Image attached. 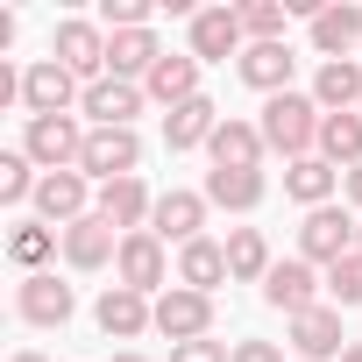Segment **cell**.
<instances>
[{
  "label": "cell",
  "instance_id": "1",
  "mask_svg": "<svg viewBox=\"0 0 362 362\" xmlns=\"http://www.w3.org/2000/svg\"><path fill=\"white\" fill-rule=\"evenodd\" d=\"M320 121H327V114H320L305 93H277V100L263 107V121H256V128H263V149H277V156H291V163H298V156H313V149H320Z\"/></svg>",
  "mask_w": 362,
  "mask_h": 362
},
{
  "label": "cell",
  "instance_id": "2",
  "mask_svg": "<svg viewBox=\"0 0 362 362\" xmlns=\"http://www.w3.org/2000/svg\"><path fill=\"white\" fill-rule=\"evenodd\" d=\"M86 135H93V128H78L71 114H43V121H29L22 149H29V163H43V177H50V170H78Z\"/></svg>",
  "mask_w": 362,
  "mask_h": 362
},
{
  "label": "cell",
  "instance_id": "3",
  "mask_svg": "<svg viewBox=\"0 0 362 362\" xmlns=\"http://www.w3.org/2000/svg\"><path fill=\"white\" fill-rule=\"evenodd\" d=\"M355 242H362V228L341 214V206H313L305 214V228H298V249H305V263H341V256H355Z\"/></svg>",
  "mask_w": 362,
  "mask_h": 362
},
{
  "label": "cell",
  "instance_id": "4",
  "mask_svg": "<svg viewBox=\"0 0 362 362\" xmlns=\"http://www.w3.org/2000/svg\"><path fill=\"white\" fill-rule=\"evenodd\" d=\"M135 163H142L135 128H93V135H86V156H78V170H86V177L114 185V177H135Z\"/></svg>",
  "mask_w": 362,
  "mask_h": 362
},
{
  "label": "cell",
  "instance_id": "5",
  "mask_svg": "<svg viewBox=\"0 0 362 362\" xmlns=\"http://www.w3.org/2000/svg\"><path fill=\"white\" fill-rule=\"evenodd\" d=\"M71 100H86V93H78V78H71L57 57H43V64L22 71V107H29V121H43V114H71Z\"/></svg>",
  "mask_w": 362,
  "mask_h": 362
},
{
  "label": "cell",
  "instance_id": "6",
  "mask_svg": "<svg viewBox=\"0 0 362 362\" xmlns=\"http://www.w3.org/2000/svg\"><path fill=\"white\" fill-rule=\"evenodd\" d=\"M206 327H214V298H206V291L170 284V291L156 298V334H170V348H177V341H206Z\"/></svg>",
  "mask_w": 362,
  "mask_h": 362
},
{
  "label": "cell",
  "instance_id": "7",
  "mask_svg": "<svg viewBox=\"0 0 362 362\" xmlns=\"http://www.w3.org/2000/svg\"><path fill=\"white\" fill-rule=\"evenodd\" d=\"M71 78H86V86H100L107 78V36L93 29V22H57V50H50Z\"/></svg>",
  "mask_w": 362,
  "mask_h": 362
},
{
  "label": "cell",
  "instance_id": "8",
  "mask_svg": "<svg viewBox=\"0 0 362 362\" xmlns=\"http://www.w3.org/2000/svg\"><path fill=\"white\" fill-rule=\"evenodd\" d=\"M242 36H249V29H242L235 8H206V15H192V57H199V64H206V57H214V64H228V57L242 64V50H249Z\"/></svg>",
  "mask_w": 362,
  "mask_h": 362
},
{
  "label": "cell",
  "instance_id": "9",
  "mask_svg": "<svg viewBox=\"0 0 362 362\" xmlns=\"http://www.w3.org/2000/svg\"><path fill=\"white\" fill-rule=\"evenodd\" d=\"M15 313H22L29 327H64V320L78 313V298H71V284H57L50 270H36V277H22V291H15Z\"/></svg>",
  "mask_w": 362,
  "mask_h": 362
},
{
  "label": "cell",
  "instance_id": "10",
  "mask_svg": "<svg viewBox=\"0 0 362 362\" xmlns=\"http://www.w3.org/2000/svg\"><path fill=\"white\" fill-rule=\"evenodd\" d=\"M263 298L277 305V313H313L320 305V277H313V263L305 256H291V263H270V277H263Z\"/></svg>",
  "mask_w": 362,
  "mask_h": 362
},
{
  "label": "cell",
  "instance_id": "11",
  "mask_svg": "<svg viewBox=\"0 0 362 362\" xmlns=\"http://www.w3.org/2000/svg\"><path fill=\"white\" fill-rule=\"evenodd\" d=\"M149 221H156V228H149L156 242H177V249H192V242H199V228H206V192H163Z\"/></svg>",
  "mask_w": 362,
  "mask_h": 362
},
{
  "label": "cell",
  "instance_id": "12",
  "mask_svg": "<svg viewBox=\"0 0 362 362\" xmlns=\"http://www.w3.org/2000/svg\"><path fill=\"white\" fill-rule=\"evenodd\" d=\"M114 270H121V284H128V291H142V298H149V291L163 284V242H156L149 228H142V235H121Z\"/></svg>",
  "mask_w": 362,
  "mask_h": 362
},
{
  "label": "cell",
  "instance_id": "13",
  "mask_svg": "<svg viewBox=\"0 0 362 362\" xmlns=\"http://www.w3.org/2000/svg\"><path fill=\"white\" fill-rule=\"evenodd\" d=\"M36 214H43L50 228L86 221V170H50L43 185H36Z\"/></svg>",
  "mask_w": 362,
  "mask_h": 362
},
{
  "label": "cell",
  "instance_id": "14",
  "mask_svg": "<svg viewBox=\"0 0 362 362\" xmlns=\"http://www.w3.org/2000/svg\"><path fill=\"white\" fill-rule=\"evenodd\" d=\"M156 214V199L142 192V177H114V185H100V221L121 228V235H142V221Z\"/></svg>",
  "mask_w": 362,
  "mask_h": 362
},
{
  "label": "cell",
  "instance_id": "15",
  "mask_svg": "<svg viewBox=\"0 0 362 362\" xmlns=\"http://www.w3.org/2000/svg\"><path fill=\"white\" fill-rule=\"evenodd\" d=\"M78 107L93 114V128H128V121L142 114V86H128V78H100V86H86Z\"/></svg>",
  "mask_w": 362,
  "mask_h": 362
},
{
  "label": "cell",
  "instance_id": "16",
  "mask_svg": "<svg viewBox=\"0 0 362 362\" xmlns=\"http://www.w3.org/2000/svg\"><path fill=\"white\" fill-rule=\"evenodd\" d=\"M107 256H121V235H114L100 214H86V221L64 228V263H71V270H100Z\"/></svg>",
  "mask_w": 362,
  "mask_h": 362
},
{
  "label": "cell",
  "instance_id": "17",
  "mask_svg": "<svg viewBox=\"0 0 362 362\" xmlns=\"http://www.w3.org/2000/svg\"><path fill=\"white\" fill-rule=\"evenodd\" d=\"M142 327H156V305H149L142 291H128V284H107V298H100V334L135 341Z\"/></svg>",
  "mask_w": 362,
  "mask_h": 362
},
{
  "label": "cell",
  "instance_id": "18",
  "mask_svg": "<svg viewBox=\"0 0 362 362\" xmlns=\"http://www.w3.org/2000/svg\"><path fill=\"white\" fill-rule=\"evenodd\" d=\"M291 348H298L305 362H334V355H348V348H341V313H334V305L298 313V320H291Z\"/></svg>",
  "mask_w": 362,
  "mask_h": 362
},
{
  "label": "cell",
  "instance_id": "19",
  "mask_svg": "<svg viewBox=\"0 0 362 362\" xmlns=\"http://www.w3.org/2000/svg\"><path fill=\"white\" fill-rule=\"evenodd\" d=\"M156 57H163V43L149 36V29H128V36H107V78H149L156 71Z\"/></svg>",
  "mask_w": 362,
  "mask_h": 362
},
{
  "label": "cell",
  "instance_id": "20",
  "mask_svg": "<svg viewBox=\"0 0 362 362\" xmlns=\"http://www.w3.org/2000/svg\"><path fill=\"white\" fill-rule=\"evenodd\" d=\"M291 64H298V57H291L284 43H249L235 71H242L256 93H270V100H277V93H291Z\"/></svg>",
  "mask_w": 362,
  "mask_h": 362
},
{
  "label": "cell",
  "instance_id": "21",
  "mask_svg": "<svg viewBox=\"0 0 362 362\" xmlns=\"http://www.w3.org/2000/svg\"><path fill=\"white\" fill-rule=\"evenodd\" d=\"M142 93L149 100H163V107H185V100H199V57H156V71L142 78Z\"/></svg>",
  "mask_w": 362,
  "mask_h": 362
},
{
  "label": "cell",
  "instance_id": "22",
  "mask_svg": "<svg viewBox=\"0 0 362 362\" xmlns=\"http://www.w3.org/2000/svg\"><path fill=\"white\" fill-rule=\"evenodd\" d=\"M214 128H221V107H214L206 93L163 114V142H170V149H199V142H214Z\"/></svg>",
  "mask_w": 362,
  "mask_h": 362
},
{
  "label": "cell",
  "instance_id": "23",
  "mask_svg": "<svg viewBox=\"0 0 362 362\" xmlns=\"http://www.w3.org/2000/svg\"><path fill=\"white\" fill-rule=\"evenodd\" d=\"M362 43V8H348V0H341V8H320L313 15V50L334 64V57H348Z\"/></svg>",
  "mask_w": 362,
  "mask_h": 362
},
{
  "label": "cell",
  "instance_id": "24",
  "mask_svg": "<svg viewBox=\"0 0 362 362\" xmlns=\"http://www.w3.org/2000/svg\"><path fill=\"white\" fill-rule=\"evenodd\" d=\"M206 149H214V170H256V163H263V128H249V121H221Z\"/></svg>",
  "mask_w": 362,
  "mask_h": 362
},
{
  "label": "cell",
  "instance_id": "25",
  "mask_svg": "<svg viewBox=\"0 0 362 362\" xmlns=\"http://www.w3.org/2000/svg\"><path fill=\"white\" fill-rule=\"evenodd\" d=\"M313 107H327V114H362V71H355L348 57L320 64V78H313Z\"/></svg>",
  "mask_w": 362,
  "mask_h": 362
},
{
  "label": "cell",
  "instance_id": "26",
  "mask_svg": "<svg viewBox=\"0 0 362 362\" xmlns=\"http://www.w3.org/2000/svg\"><path fill=\"white\" fill-rule=\"evenodd\" d=\"M263 170H206V206H228V214H256L263 206Z\"/></svg>",
  "mask_w": 362,
  "mask_h": 362
},
{
  "label": "cell",
  "instance_id": "27",
  "mask_svg": "<svg viewBox=\"0 0 362 362\" xmlns=\"http://www.w3.org/2000/svg\"><path fill=\"white\" fill-rule=\"evenodd\" d=\"M221 277H228V249H221V242L199 235L192 249H177V284H185V291H206V298H214Z\"/></svg>",
  "mask_w": 362,
  "mask_h": 362
},
{
  "label": "cell",
  "instance_id": "28",
  "mask_svg": "<svg viewBox=\"0 0 362 362\" xmlns=\"http://www.w3.org/2000/svg\"><path fill=\"white\" fill-rule=\"evenodd\" d=\"M334 185H341V170H334L327 156H298V163L284 170V192H291L298 206H327V199H334Z\"/></svg>",
  "mask_w": 362,
  "mask_h": 362
},
{
  "label": "cell",
  "instance_id": "29",
  "mask_svg": "<svg viewBox=\"0 0 362 362\" xmlns=\"http://www.w3.org/2000/svg\"><path fill=\"white\" fill-rule=\"evenodd\" d=\"M320 156H327L334 170H341V163L355 170V163H362V114H327V121H320Z\"/></svg>",
  "mask_w": 362,
  "mask_h": 362
},
{
  "label": "cell",
  "instance_id": "30",
  "mask_svg": "<svg viewBox=\"0 0 362 362\" xmlns=\"http://www.w3.org/2000/svg\"><path fill=\"white\" fill-rule=\"evenodd\" d=\"M228 277H270V242L256 228H235L228 235Z\"/></svg>",
  "mask_w": 362,
  "mask_h": 362
},
{
  "label": "cell",
  "instance_id": "31",
  "mask_svg": "<svg viewBox=\"0 0 362 362\" xmlns=\"http://www.w3.org/2000/svg\"><path fill=\"white\" fill-rule=\"evenodd\" d=\"M36 185H43V177L29 170V149H8V156H0V199H8V206L36 199Z\"/></svg>",
  "mask_w": 362,
  "mask_h": 362
},
{
  "label": "cell",
  "instance_id": "32",
  "mask_svg": "<svg viewBox=\"0 0 362 362\" xmlns=\"http://www.w3.org/2000/svg\"><path fill=\"white\" fill-rule=\"evenodd\" d=\"M50 249H57V228H15V235H8V256H15L29 277L43 270V256H50Z\"/></svg>",
  "mask_w": 362,
  "mask_h": 362
},
{
  "label": "cell",
  "instance_id": "33",
  "mask_svg": "<svg viewBox=\"0 0 362 362\" xmlns=\"http://www.w3.org/2000/svg\"><path fill=\"white\" fill-rule=\"evenodd\" d=\"M235 15H242V29L256 43H284V15L291 8H277V0H249V8H235Z\"/></svg>",
  "mask_w": 362,
  "mask_h": 362
},
{
  "label": "cell",
  "instance_id": "34",
  "mask_svg": "<svg viewBox=\"0 0 362 362\" xmlns=\"http://www.w3.org/2000/svg\"><path fill=\"white\" fill-rule=\"evenodd\" d=\"M327 291H334L341 305H362V249H355V256H341V263L327 270Z\"/></svg>",
  "mask_w": 362,
  "mask_h": 362
},
{
  "label": "cell",
  "instance_id": "35",
  "mask_svg": "<svg viewBox=\"0 0 362 362\" xmlns=\"http://www.w3.org/2000/svg\"><path fill=\"white\" fill-rule=\"evenodd\" d=\"M100 22H107L114 36H128V29H149V0H100Z\"/></svg>",
  "mask_w": 362,
  "mask_h": 362
},
{
  "label": "cell",
  "instance_id": "36",
  "mask_svg": "<svg viewBox=\"0 0 362 362\" xmlns=\"http://www.w3.org/2000/svg\"><path fill=\"white\" fill-rule=\"evenodd\" d=\"M170 362H235V348H221V341H177Z\"/></svg>",
  "mask_w": 362,
  "mask_h": 362
},
{
  "label": "cell",
  "instance_id": "37",
  "mask_svg": "<svg viewBox=\"0 0 362 362\" xmlns=\"http://www.w3.org/2000/svg\"><path fill=\"white\" fill-rule=\"evenodd\" d=\"M235 362H284V348H270V341H242Z\"/></svg>",
  "mask_w": 362,
  "mask_h": 362
},
{
  "label": "cell",
  "instance_id": "38",
  "mask_svg": "<svg viewBox=\"0 0 362 362\" xmlns=\"http://www.w3.org/2000/svg\"><path fill=\"white\" fill-rule=\"evenodd\" d=\"M348 199H355V206H362V163H355V170H348Z\"/></svg>",
  "mask_w": 362,
  "mask_h": 362
},
{
  "label": "cell",
  "instance_id": "39",
  "mask_svg": "<svg viewBox=\"0 0 362 362\" xmlns=\"http://www.w3.org/2000/svg\"><path fill=\"white\" fill-rule=\"evenodd\" d=\"M15 362H43V355H36V348H22V355H15Z\"/></svg>",
  "mask_w": 362,
  "mask_h": 362
},
{
  "label": "cell",
  "instance_id": "40",
  "mask_svg": "<svg viewBox=\"0 0 362 362\" xmlns=\"http://www.w3.org/2000/svg\"><path fill=\"white\" fill-rule=\"evenodd\" d=\"M341 362H362V348H348V355H341Z\"/></svg>",
  "mask_w": 362,
  "mask_h": 362
},
{
  "label": "cell",
  "instance_id": "41",
  "mask_svg": "<svg viewBox=\"0 0 362 362\" xmlns=\"http://www.w3.org/2000/svg\"><path fill=\"white\" fill-rule=\"evenodd\" d=\"M121 362H149V355H121Z\"/></svg>",
  "mask_w": 362,
  "mask_h": 362
},
{
  "label": "cell",
  "instance_id": "42",
  "mask_svg": "<svg viewBox=\"0 0 362 362\" xmlns=\"http://www.w3.org/2000/svg\"><path fill=\"white\" fill-rule=\"evenodd\" d=\"M355 249H362V242H355Z\"/></svg>",
  "mask_w": 362,
  "mask_h": 362
}]
</instances>
